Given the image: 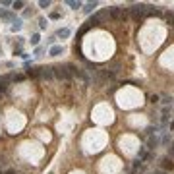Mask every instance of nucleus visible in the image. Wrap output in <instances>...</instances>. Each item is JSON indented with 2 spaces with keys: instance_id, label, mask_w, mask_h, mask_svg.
I'll return each instance as SVG.
<instances>
[{
  "instance_id": "obj_1",
  "label": "nucleus",
  "mask_w": 174,
  "mask_h": 174,
  "mask_svg": "<svg viewBox=\"0 0 174 174\" xmlns=\"http://www.w3.org/2000/svg\"><path fill=\"white\" fill-rule=\"evenodd\" d=\"M130 16L134 19H143L147 16V4H134L130 8Z\"/></svg>"
},
{
  "instance_id": "obj_2",
  "label": "nucleus",
  "mask_w": 174,
  "mask_h": 174,
  "mask_svg": "<svg viewBox=\"0 0 174 174\" xmlns=\"http://www.w3.org/2000/svg\"><path fill=\"white\" fill-rule=\"evenodd\" d=\"M52 74H54V77H58V79H70V70H68V64H58L52 68Z\"/></svg>"
},
{
  "instance_id": "obj_3",
  "label": "nucleus",
  "mask_w": 174,
  "mask_h": 174,
  "mask_svg": "<svg viewBox=\"0 0 174 174\" xmlns=\"http://www.w3.org/2000/svg\"><path fill=\"white\" fill-rule=\"evenodd\" d=\"M39 76L43 77V79H52V77H54V74H52V68H50V66H45V68H41V70H39Z\"/></svg>"
},
{
  "instance_id": "obj_4",
  "label": "nucleus",
  "mask_w": 174,
  "mask_h": 174,
  "mask_svg": "<svg viewBox=\"0 0 174 174\" xmlns=\"http://www.w3.org/2000/svg\"><path fill=\"white\" fill-rule=\"evenodd\" d=\"M95 19L97 23H103L104 19H108V10H101L99 14H95Z\"/></svg>"
},
{
  "instance_id": "obj_5",
  "label": "nucleus",
  "mask_w": 174,
  "mask_h": 174,
  "mask_svg": "<svg viewBox=\"0 0 174 174\" xmlns=\"http://www.w3.org/2000/svg\"><path fill=\"white\" fill-rule=\"evenodd\" d=\"M161 166L164 168V170H168V168L172 170V168H174V162H172V159H168V157H164V159L161 161Z\"/></svg>"
},
{
  "instance_id": "obj_6",
  "label": "nucleus",
  "mask_w": 174,
  "mask_h": 174,
  "mask_svg": "<svg viewBox=\"0 0 174 174\" xmlns=\"http://www.w3.org/2000/svg\"><path fill=\"white\" fill-rule=\"evenodd\" d=\"M10 83V76H0V91H6Z\"/></svg>"
},
{
  "instance_id": "obj_7",
  "label": "nucleus",
  "mask_w": 174,
  "mask_h": 174,
  "mask_svg": "<svg viewBox=\"0 0 174 174\" xmlns=\"http://www.w3.org/2000/svg\"><path fill=\"white\" fill-rule=\"evenodd\" d=\"M62 50H64V48H62L60 45H52L50 50H48V54H50V56H58V54H62Z\"/></svg>"
},
{
  "instance_id": "obj_8",
  "label": "nucleus",
  "mask_w": 174,
  "mask_h": 174,
  "mask_svg": "<svg viewBox=\"0 0 174 174\" xmlns=\"http://www.w3.org/2000/svg\"><path fill=\"white\" fill-rule=\"evenodd\" d=\"M147 16H161V10L155 6H147Z\"/></svg>"
},
{
  "instance_id": "obj_9",
  "label": "nucleus",
  "mask_w": 174,
  "mask_h": 174,
  "mask_svg": "<svg viewBox=\"0 0 174 174\" xmlns=\"http://www.w3.org/2000/svg\"><path fill=\"white\" fill-rule=\"evenodd\" d=\"M93 8H97V2H89V4H85L83 12L85 14H91V12H93Z\"/></svg>"
},
{
  "instance_id": "obj_10",
  "label": "nucleus",
  "mask_w": 174,
  "mask_h": 174,
  "mask_svg": "<svg viewBox=\"0 0 174 174\" xmlns=\"http://www.w3.org/2000/svg\"><path fill=\"white\" fill-rule=\"evenodd\" d=\"M68 35H70V29H68V27H64V29H58V33H56V37H68Z\"/></svg>"
},
{
  "instance_id": "obj_11",
  "label": "nucleus",
  "mask_w": 174,
  "mask_h": 174,
  "mask_svg": "<svg viewBox=\"0 0 174 174\" xmlns=\"http://www.w3.org/2000/svg\"><path fill=\"white\" fill-rule=\"evenodd\" d=\"M0 18H4V19H14V14H12V12H6V10H0Z\"/></svg>"
},
{
  "instance_id": "obj_12",
  "label": "nucleus",
  "mask_w": 174,
  "mask_h": 174,
  "mask_svg": "<svg viewBox=\"0 0 174 174\" xmlns=\"http://www.w3.org/2000/svg\"><path fill=\"white\" fill-rule=\"evenodd\" d=\"M39 70H41V68H31V70H27V76H29V77H37L39 76Z\"/></svg>"
},
{
  "instance_id": "obj_13",
  "label": "nucleus",
  "mask_w": 174,
  "mask_h": 174,
  "mask_svg": "<svg viewBox=\"0 0 174 174\" xmlns=\"http://www.w3.org/2000/svg\"><path fill=\"white\" fill-rule=\"evenodd\" d=\"M68 6H70L72 10H77V8H81V2H74V0H70V2H68Z\"/></svg>"
},
{
  "instance_id": "obj_14",
  "label": "nucleus",
  "mask_w": 174,
  "mask_h": 174,
  "mask_svg": "<svg viewBox=\"0 0 174 174\" xmlns=\"http://www.w3.org/2000/svg\"><path fill=\"white\" fill-rule=\"evenodd\" d=\"M12 29H14V31H19V29H21V19H16V21H14Z\"/></svg>"
},
{
  "instance_id": "obj_15",
  "label": "nucleus",
  "mask_w": 174,
  "mask_h": 174,
  "mask_svg": "<svg viewBox=\"0 0 174 174\" xmlns=\"http://www.w3.org/2000/svg\"><path fill=\"white\" fill-rule=\"evenodd\" d=\"M39 41H41V37H39L37 33H35V35L31 37V45H33V46H37V45H39Z\"/></svg>"
},
{
  "instance_id": "obj_16",
  "label": "nucleus",
  "mask_w": 174,
  "mask_h": 174,
  "mask_svg": "<svg viewBox=\"0 0 174 174\" xmlns=\"http://www.w3.org/2000/svg\"><path fill=\"white\" fill-rule=\"evenodd\" d=\"M12 6H14V10H21V8H23V2L18 0V2H12Z\"/></svg>"
},
{
  "instance_id": "obj_17",
  "label": "nucleus",
  "mask_w": 174,
  "mask_h": 174,
  "mask_svg": "<svg viewBox=\"0 0 174 174\" xmlns=\"http://www.w3.org/2000/svg\"><path fill=\"white\" fill-rule=\"evenodd\" d=\"M39 6H41V8H48V6H50V2H48V0H41V2H39Z\"/></svg>"
},
{
  "instance_id": "obj_18",
  "label": "nucleus",
  "mask_w": 174,
  "mask_h": 174,
  "mask_svg": "<svg viewBox=\"0 0 174 174\" xmlns=\"http://www.w3.org/2000/svg\"><path fill=\"white\" fill-rule=\"evenodd\" d=\"M39 25H41V29H45V27H46V19L41 18V19H39Z\"/></svg>"
},
{
  "instance_id": "obj_19",
  "label": "nucleus",
  "mask_w": 174,
  "mask_h": 174,
  "mask_svg": "<svg viewBox=\"0 0 174 174\" xmlns=\"http://www.w3.org/2000/svg\"><path fill=\"white\" fill-rule=\"evenodd\" d=\"M50 18H52V19H58V18H60V14H58V12H52Z\"/></svg>"
},
{
  "instance_id": "obj_20",
  "label": "nucleus",
  "mask_w": 174,
  "mask_h": 174,
  "mask_svg": "<svg viewBox=\"0 0 174 174\" xmlns=\"http://www.w3.org/2000/svg\"><path fill=\"white\" fill-rule=\"evenodd\" d=\"M151 174H166V170H153Z\"/></svg>"
},
{
  "instance_id": "obj_21",
  "label": "nucleus",
  "mask_w": 174,
  "mask_h": 174,
  "mask_svg": "<svg viewBox=\"0 0 174 174\" xmlns=\"http://www.w3.org/2000/svg\"><path fill=\"white\" fill-rule=\"evenodd\" d=\"M4 174H18L16 170H8V172H4Z\"/></svg>"
},
{
  "instance_id": "obj_22",
  "label": "nucleus",
  "mask_w": 174,
  "mask_h": 174,
  "mask_svg": "<svg viewBox=\"0 0 174 174\" xmlns=\"http://www.w3.org/2000/svg\"><path fill=\"white\" fill-rule=\"evenodd\" d=\"M172 25H174V19H172Z\"/></svg>"
},
{
  "instance_id": "obj_23",
  "label": "nucleus",
  "mask_w": 174,
  "mask_h": 174,
  "mask_svg": "<svg viewBox=\"0 0 174 174\" xmlns=\"http://www.w3.org/2000/svg\"><path fill=\"white\" fill-rule=\"evenodd\" d=\"M0 174H2V172H0Z\"/></svg>"
}]
</instances>
